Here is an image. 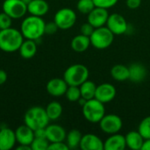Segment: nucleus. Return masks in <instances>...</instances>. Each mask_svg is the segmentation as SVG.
I'll return each instance as SVG.
<instances>
[{"label":"nucleus","mask_w":150,"mask_h":150,"mask_svg":"<svg viewBox=\"0 0 150 150\" xmlns=\"http://www.w3.org/2000/svg\"><path fill=\"white\" fill-rule=\"evenodd\" d=\"M98 124L102 132L109 135L119 133L123 127L122 119L119 115L113 113L105 114Z\"/></svg>","instance_id":"8"},{"label":"nucleus","mask_w":150,"mask_h":150,"mask_svg":"<svg viewBox=\"0 0 150 150\" xmlns=\"http://www.w3.org/2000/svg\"><path fill=\"white\" fill-rule=\"evenodd\" d=\"M45 110L50 120H56L62 114V106L59 102L56 101L49 103L45 108Z\"/></svg>","instance_id":"27"},{"label":"nucleus","mask_w":150,"mask_h":150,"mask_svg":"<svg viewBox=\"0 0 150 150\" xmlns=\"http://www.w3.org/2000/svg\"><path fill=\"white\" fill-rule=\"evenodd\" d=\"M127 148L125 135L119 133L111 134L104 142V150H124Z\"/></svg>","instance_id":"18"},{"label":"nucleus","mask_w":150,"mask_h":150,"mask_svg":"<svg viewBox=\"0 0 150 150\" xmlns=\"http://www.w3.org/2000/svg\"><path fill=\"white\" fill-rule=\"evenodd\" d=\"M49 120L45 108L41 106H33L29 108L24 116V123L33 131L45 128L48 125Z\"/></svg>","instance_id":"3"},{"label":"nucleus","mask_w":150,"mask_h":150,"mask_svg":"<svg viewBox=\"0 0 150 150\" xmlns=\"http://www.w3.org/2000/svg\"><path fill=\"white\" fill-rule=\"evenodd\" d=\"M83 134L81 132L77 129H72L70 130L67 135H66V144L68 145L69 149H77L80 145V142L82 139Z\"/></svg>","instance_id":"26"},{"label":"nucleus","mask_w":150,"mask_h":150,"mask_svg":"<svg viewBox=\"0 0 150 150\" xmlns=\"http://www.w3.org/2000/svg\"><path fill=\"white\" fill-rule=\"evenodd\" d=\"M142 150H150V139L144 140L143 145L142 147Z\"/></svg>","instance_id":"40"},{"label":"nucleus","mask_w":150,"mask_h":150,"mask_svg":"<svg viewBox=\"0 0 150 150\" xmlns=\"http://www.w3.org/2000/svg\"><path fill=\"white\" fill-rule=\"evenodd\" d=\"M54 21L62 30L71 28L76 22V14L70 8H62L56 11L54 17Z\"/></svg>","instance_id":"7"},{"label":"nucleus","mask_w":150,"mask_h":150,"mask_svg":"<svg viewBox=\"0 0 150 150\" xmlns=\"http://www.w3.org/2000/svg\"><path fill=\"white\" fill-rule=\"evenodd\" d=\"M114 36L106 25L98 27L94 29L92 34L90 36L91 44L97 49H106L112 44Z\"/></svg>","instance_id":"6"},{"label":"nucleus","mask_w":150,"mask_h":150,"mask_svg":"<svg viewBox=\"0 0 150 150\" xmlns=\"http://www.w3.org/2000/svg\"><path fill=\"white\" fill-rule=\"evenodd\" d=\"M18 51L21 57H23L24 59H31L36 54L37 44L35 40L26 39V40H24L22 42Z\"/></svg>","instance_id":"23"},{"label":"nucleus","mask_w":150,"mask_h":150,"mask_svg":"<svg viewBox=\"0 0 150 150\" xmlns=\"http://www.w3.org/2000/svg\"><path fill=\"white\" fill-rule=\"evenodd\" d=\"M49 5L46 0H32L27 5V11L31 15L42 17L47 13Z\"/></svg>","instance_id":"20"},{"label":"nucleus","mask_w":150,"mask_h":150,"mask_svg":"<svg viewBox=\"0 0 150 150\" xmlns=\"http://www.w3.org/2000/svg\"><path fill=\"white\" fill-rule=\"evenodd\" d=\"M68 86H69L68 83L65 82L63 78L55 77V78L50 79L47 82L46 89L49 95L58 98V97H62L65 95Z\"/></svg>","instance_id":"14"},{"label":"nucleus","mask_w":150,"mask_h":150,"mask_svg":"<svg viewBox=\"0 0 150 150\" xmlns=\"http://www.w3.org/2000/svg\"><path fill=\"white\" fill-rule=\"evenodd\" d=\"M79 88H80L81 97L83 98L84 99L89 100V99H92L95 98L97 85L94 82L88 79L85 82H83L79 86Z\"/></svg>","instance_id":"25"},{"label":"nucleus","mask_w":150,"mask_h":150,"mask_svg":"<svg viewBox=\"0 0 150 150\" xmlns=\"http://www.w3.org/2000/svg\"><path fill=\"white\" fill-rule=\"evenodd\" d=\"M138 132L144 140L150 139V116L145 117L139 124Z\"/></svg>","instance_id":"29"},{"label":"nucleus","mask_w":150,"mask_h":150,"mask_svg":"<svg viewBox=\"0 0 150 150\" xmlns=\"http://www.w3.org/2000/svg\"><path fill=\"white\" fill-rule=\"evenodd\" d=\"M49 143L47 138L35 137L31 143V149L32 150H47Z\"/></svg>","instance_id":"31"},{"label":"nucleus","mask_w":150,"mask_h":150,"mask_svg":"<svg viewBox=\"0 0 150 150\" xmlns=\"http://www.w3.org/2000/svg\"><path fill=\"white\" fill-rule=\"evenodd\" d=\"M105 25L114 35H121L128 31V23L120 13L110 14Z\"/></svg>","instance_id":"10"},{"label":"nucleus","mask_w":150,"mask_h":150,"mask_svg":"<svg viewBox=\"0 0 150 150\" xmlns=\"http://www.w3.org/2000/svg\"><path fill=\"white\" fill-rule=\"evenodd\" d=\"M69 147L66 143L63 142H51L49 143L47 150H69Z\"/></svg>","instance_id":"34"},{"label":"nucleus","mask_w":150,"mask_h":150,"mask_svg":"<svg viewBox=\"0 0 150 150\" xmlns=\"http://www.w3.org/2000/svg\"><path fill=\"white\" fill-rule=\"evenodd\" d=\"M7 80V73L4 69H0V85L4 84Z\"/></svg>","instance_id":"39"},{"label":"nucleus","mask_w":150,"mask_h":150,"mask_svg":"<svg viewBox=\"0 0 150 150\" xmlns=\"http://www.w3.org/2000/svg\"><path fill=\"white\" fill-rule=\"evenodd\" d=\"M142 1V0H126V4L127 8L131 10H135L141 6Z\"/></svg>","instance_id":"37"},{"label":"nucleus","mask_w":150,"mask_h":150,"mask_svg":"<svg viewBox=\"0 0 150 150\" xmlns=\"http://www.w3.org/2000/svg\"><path fill=\"white\" fill-rule=\"evenodd\" d=\"M23 1V3H25L26 5H28L31 2H32V0H22Z\"/></svg>","instance_id":"42"},{"label":"nucleus","mask_w":150,"mask_h":150,"mask_svg":"<svg viewBox=\"0 0 150 150\" xmlns=\"http://www.w3.org/2000/svg\"><path fill=\"white\" fill-rule=\"evenodd\" d=\"M65 96L69 102H77L79 98H81L79 86H73V85L68 86Z\"/></svg>","instance_id":"30"},{"label":"nucleus","mask_w":150,"mask_h":150,"mask_svg":"<svg viewBox=\"0 0 150 150\" xmlns=\"http://www.w3.org/2000/svg\"><path fill=\"white\" fill-rule=\"evenodd\" d=\"M24 41V37L20 31L15 28H6L0 30V49L6 53L18 51Z\"/></svg>","instance_id":"2"},{"label":"nucleus","mask_w":150,"mask_h":150,"mask_svg":"<svg viewBox=\"0 0 150 150\" xmlns=\"http://www.w3.org/2000/svg\"><path fill=\"white\" fill-rule=\"evenodd\" d=\"M129 80L133 83H142L147 76V69L140 62H134L128 66Z\"/></svg>","instance_id":"19"},{"label":"nucleus","mask_w":150,"mask_h":150,"mask_svg":"<svg viewBox=\"0 0 150 150\" xmlns=\"http://www.w3.org/2000/svg\"><path fill=\"white\" fill-rule=\"evenodd\" d=\"M16 142V135L13 130L8 127L0 129V150H11Z\"/></svg>","instance_id":"17"},{"label":"nucleus","mask_w":150,"mask_h":150,"mask_svg":"<svg viewBox=\"0 0 150 150\" xmlns=\"http://www.w3.org/2000/svg\"><path fill=\"white\" fill-rule=\"evenodd\" d=\"M82 112L87 121L91 123H99L105 114V104L101 103L95 98L89 99L82 106Z\"/></svg>","instance_id":"5"},{"label":"nucleus","mask_w":150,"mask_h":150,"mask_svg":"<svg viewBox=\"0 0 150 150\" xmlns=\"http://www.w3.org/2000/svg\"><path fill=\"white\" fill-rule=\"evenodd\" d=\"M79 148L82 150H104V142L94 134H86L82 136Z\"/></svg>","instance_id":"13"},{"label":"nucleus","mask_w":150,"mask_h":150,"mask_svg":"<svg viewBox=\"0 0 150 150\" xmlns=\"http://www.w3.org/2000/svg\"><path fill=\"white\" fill-rule=\"evenodd\" d=\"M2 9L12 19H18L27 12V5L22 0H4Z\"/></svg>","instance_id":"9"},{"label":"nucleus","mask_w":150,"mask_h":150,"mask_svg":"<svg viewBox=\"0 0 150 150\" xmlns=\"http://www.w3.org/2000/svg\"><path fill=\"white\" fill-rule=\"evenodd\" d=\"M119 0H93L95 6L105 9H110L117 4Z\"/></svg>","instance_id":"33"},{"label":"nucleus","mask_w":150,"mask_h":150,"mask_svg":"<svg viewBox=\"0 0 150 150\" xmlns=\"http://www.w3.org/2000/svg\"><path fill=\"white\" fill-rule=\"evenodd\" d=\"M89 75V69L85 65L76 63L67 68L63 74V79L69 86H80L83 82L88 80Z\"/></svg>","instance_id":"4"},{"label":"nucleus","mask_w":150,"mask_h":150,"mask_svg":"<svg viewBox=\"0 0 150 150\" xmlns=\"http://www.w3.org/2000/svg\"><path fill=\"white\" fill-rule=\"evenodd\" d=\"M11 22H12V18L9 15H7L4 11L0 13V30L11 27Z\"/></svg>","instance_id":"32"},{"label":"nucleus","mask_w":150,"mask_h":150,"mask_svg":"<svg viewBox=\"0 0 150 150\" xmlns=\"http://www.w3.org/2000/svg\"><path fill=\"white\" fill-rule=\"evenodd\" d=\"M108 9L95 7L87 17V22H89L94 28L105 26L106 25L108 17H109Z\"/></svg>","instance_id":"12"},{"label":"nucleus","mask_w":150,"mask_h":150,"mask_svg":"<svg viewBox=\"0 0 150 150\" xmlns=\"http://www.w3.org/2000/svg\"><path fill=\"white\" fill-rule=\"evenodd\" d=\"M15 135H16L17 142L21 145L31 146V143L35 138L34 131L32 128H30L28 126H26L25 124L19 126L15 130Z\"/></svg>","instance_id":"16"},{"label":"nucleus","mask_w":150,"mask_h":150,"mask_svg":"<svg viewBox=\"0 0 150 150\" xmlns=\"http://www.w3.org/2000/svg\"><path fill=\"white\" fill-rule=\"evenodd\" d=\"M94 29H95V28H94L89 22H87V23H84V24H83V25H81L80 31H81V33H82V34L90 37V36L92 34Z\"/></svg>","instance_id":"35"},{"label":"nucleus","mask_w":150,"mask_h":150,"mask_svg":"<svg viewBox=\"0 0 150 150\" xmlns=\"http://www.w3.org/2000/svg\"><path fill=\"white\" fill-rule=\"evenodd\" d=\"M116 94L117 91L113 84L110 83H104L97 85L95 98L103 104H107L112 102L115 98Z\"/></svg>","instance_id":"11"},{"label":"nucleus","mask_w":150,"mask_h":150,"mask_svg":"<svg viewBox=\"0 0 150 150\" xmlns=\"http://www.w3.org/2000/svg\"><path fill=\"white\" fill-rule=\"evenodd\" d=\"M67 133L65 129L56 124L47 125L46 127V137L47 141L51 142H64L66 139Z\"/></svg>","instance_id":"15"},{"label":"nucleus","mask_w":150,"mask_h":150,"mask_svg":"<svg viewBox=\"0 0 150 150\" xmlns=\"http://www.w3.org/2000/svg\"><path fill=\"white\" fill-rule=\"evenodd\" d=\"M34 136L39 137V138H47L46 137V127L35 130L34 131Z\"/></svg>","instance_id":"38"},{"label":"nucleus","mask_w":150,"mask_h":150,"mask_svg":"<svg viewBox=\"0 0 150 150\" xmlns=\"http://www.w3.org/2000/svg\"><path fill=\"white\" fill-rule=\"evenodd\" d=\"M111 76L117 82H125L129 80L128 66L124 64H116L111 69Z\"/></svg>","instance_id":"24"},{"label":"nucleus","mask_w":150,"mask_h":150,"mask_svg":"<svg viewBox=\"0 0 150 150\" xmlns=\"http://www.w3.org/2000/svg\"><path fill=\"white\" fill-rule=\"evenodd\" d=\"M17 150H32L31 149V146L29 145H21L19 144V146L16 149Z\"/></svg>","instance_id":"41"},{"label":"nucleus","mask_w":150,"mask_h":150,"mask_svg":"<svg viewBox=\"0 0 150 150\" xmlns=\"http://www.w3.org/2000/svg\"><path fill=\"white\" fill-rule=\"evenodd\" d=\"M59 27L55 24L54 21L48 22L45 24V33L46 34H54L57 32Z\"/></svg>","instance_id":"36"},{"label":"nucleus","mask_w":150,"mask_h":150,"mask_svg":"<svg viewBox=\"0 0 150 150\" xmlns=\"http://www.w3.org/2000/svg\"><path fill=\"white\" fill-rule=\"evenodd\" d=\"M127 148L132 150H142L144 142L143 137L138 131H130L125 135Z\"/></svg>","instance_id":"22"},{"label":"nucleus","mask_w":150,"mask_h":150,"mask_svg":"<svg viewBox=\"0 0 150 150\" xmlns=\"http://www.w3.org/2000/svg\"><path fill=\"white\" fill-rule=\"evenodd\" d=\"M70 46L76 53H83L90 47V46H91V39L90 37L80 33L72 39Z\"/></svg>","instance_id":"21"},{"label":"nucleus","mask_w":150,"mask_h":150,"mask_svg":"<svg viewBox=\"0 0 150 150\" xmlns=\"http://www.w3.org/2000/svg\"><path fill=\"white\" fill-rule=\"evenodd\" d=\"M45 24L41 17L31 15L22 21L20 32L24 38L36 41L45 34Z\"/></svg>","instance_id":"1"},{"label":"nucleus","mask_w":150,"mask_h":150,"mask_svg":"<svg viewBox=\"0 0 150 150\" xmlns=\"http://www.w3.org/2000/svg\"><path fill=\"white\" fill-rule=\"evenodd\" d=\"M95 4L93 0H78L76 4V9L79 12L83 14H89L94 8Z\"/></svg>","instance_id":"28"}]
</instances>
